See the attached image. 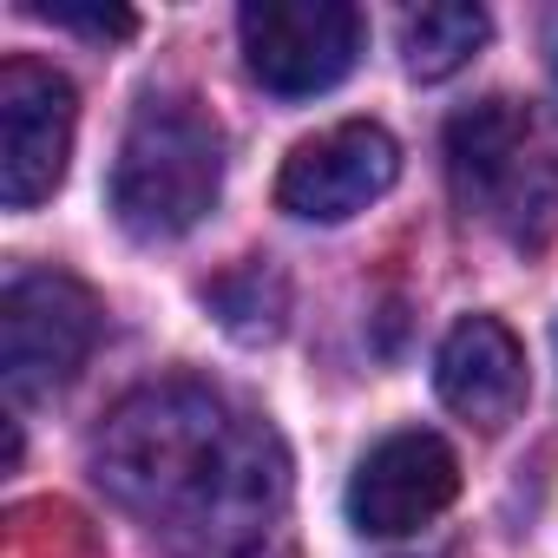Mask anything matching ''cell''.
<instances>
[{
    "label": "cell",
    "mask_w": 558,
    "mask_h": 558,
    "mask_svg": "<svg viewBox=\"0 0 558 558\" xmlns=\"http://www.w3.org/2000/svg\"><path fill=\"white\" fill-rule=\"evenodd\" d=\"M395 178H401V145L375 119H349V125H329V132L303 138L283 158L276 204L303 223H349L355 210L388 197Z\"/></svg>",
    "instance_id": "ba28073f"
},
{
    "label": "cell",
    "mask_w": 558,
    "mask_h": 558,
    "mask_svg": "<svg viewBox=\"0 0 558 558\" xmlns=\"http://www.w3.org/2000/svg\"><path fill=\"white\" fill-rule=\"evenodd\" d=\"M447 178L466 217L512 243H538L558 223V145L519 99H480L447 125Z\"/></svg>",
    "instance_id": "3957f363"
},
{
    "label": "cell",
    "mask_w": 558,
    "mask_h": 558,
    "mask_svg": "<svg viewBox=\"0 0 558 558\" xmlns=\"http://www.w3.org/2000/svg\"><path fill=\"white\" fill-rule=\"evenodd\" d=\"M93 473L125 512L210 551L263 545L290 506V453L276 427L204 381L125 395L93 440Z\"/></svg>",
    "instance_id": "6da1fadb"
},
{
    "label": "cell",
    "mask_w": 558,
    "mask_h": 558,
    "mask_svg": "<svg viewBox=\"0 0 558 558\" xmlns=\"http://www.w3.org/2000/svg\"><path fill=\"white\" fill-rule=\"evenodd\" d=\"M40 21H53V27H73V34H93V40H125L138 21L125 14V8H73V0H40L34 8Z\"/></svg>",
    "instance_id": "8fae6325"
},
{
    "label": "cell",
    "mask_w": 558,
    "mask_h": 558,
    "mask_svg": "<svg viewBox=\"0 0 558 558\" xmlns=\"http://www.w3.org/2000/svg\"><path fill=\"white\" fill-rule=\"evenodd\" d=\"M99 349V296L66 269H21L0 296V368L14 401L60 395Z\"/></svg>",
    "instance_id": "277c9868"
},
{
    "label": "cell",
    "mask_w": 558,
    "mask_h": 558,
    "mask_svg": "<svg viewBox=\"0 0 558 558\" xmlns=\"http://www.w3.org/2000/svg\"><path fill=\"white\" fill-rule=\"evenodd\" d=\"M440 401L473 427H506L525 408V349L499 316H460L434 355Z\"/></svg>",
    "instance_id": "9c48e42d"
},
{
    "label": "cell",
    "mask_w": 558,
    "mask_h": 558,
    "mask_svg": "<svg viewBox=\"0 0 558 558\" xmlns=\"http://www.w3.org/2000/svg\"><path fill=\"white\" fill-rule=\"evenodd\" d=\"M486 34H493L486 8H466V0H427V8L401 14V66L414 80H453L486 47Z\"/></svg>",
    "instance_id": "30bf717a"
},
{
    "label": "cell",
    "mask_w": 558,
    "mask_h": 558,
    "mask_svg": "<svg viewBox=\"0 0 558 558\" xmlns=\"http://www.w3.org/2000/svg\"><path fill=\"white\" fill-rule=\"evenodd\" d=\"M80 99L73 80L47 60H8L0 66V197L8 210H34L66 184Z\"/></svg>",
    "instance_id": "8992f818"
},
{
    "label": "cell",
    "mask_w": 558,
    "mask_h": 558,
    "mask_svg": "<svg viewBox=\"0 0 558 558\" xmlns=\"http://www.w3.org/2000/svg\"><path fill=\"white\" fill-rule=\"evenodd\" d=\"M453 493H460L453 447L427 427H401L355 460L342 506L362 538H401V532H421L427 519H440L453 506Z\"/></svg>",
    "instance_id": "52a82bcc"
},
{
    "label": "cell",
    "mask_w": 558,
    "mask_h": 558,
    "mask_svg": "<svg viewBox=\"0 0 558 558\" xmlns=\"http://www.w3.org/2000/svg\"><path fill=\"white\" fill-rule=\"evenodd\" d=\"M243 73L276 99H316L342 86L368 47V21L349 0H250L236 14Z\"/></svg>",
    "instance_id": "5b68a950"
},
{
    "label": "cell",
    "mask_w": 558,
    "mask_h": 558,
    "mask_svg": "<svg viewBox=\"0 0 558 558\" xmlns=\"http://www.w3.org/2000/svg\"><path fill=\"white\" fill-rule=\"evenodd\" d=\"M223 197V125L191 93H145L119 158L112 210L138 243H171L197 230Z\"/></svg>",
    "instance_id": "7a4b0ae2"
}]
</instances>
